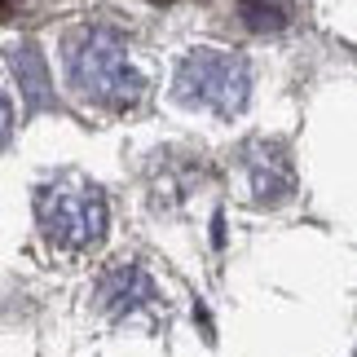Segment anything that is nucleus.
<instances>
[{
  "mask_svg": "<svg viewBox=\"0 0 357 357\" xmlns=\"http://www.w3.org/2000/svg\"><path fill=\"white\" fill-rule=\"evenodd\" d=\"M238 18L247 22V31H282L287 26L278 0H238Z\"/></svg>",
  "mask_w": 357,
  "mask_h": 357,
  "instance_id": "0eeeda50",
  "label": "nucleus"
},
{
  "mask_svg": "<svg viewBox=\"0 0 357 357\" xmlns=\"http://www.w3.org/2000/svg\"><path fill=\"white\" fill-rule=\"evenodd\" d=\"M172 89L185 106H203V111H212L221 119H234L247 106V98H252V71H247V62L234 58V53L195 49L176 66Z\"/></svg>",
  "mask_w": 357,
  "mask_h": 357,
  "instance_id": "7ed1b4c3",
  "label": "nucleus"
},
{
  "mask_svg": "<svg viewBox=\"0 0 357 357\" xmlns=\"http://www.w3.org/2000/svg\"><path fill=\"white\" fill-rule=\"evenodd\" d=\"M150 5H172V0H150Z\"/></svg>",
  "mask_w": 357,
  "mask_h": 357,
  "instance_id": "1a4fd4ad",
  "label": "nucleus"
},
{
  "mask_svg": "<svg viewBox=\"0 0 357 357\" xmlns=\"http://www.w3.org/2000/svg\"><path fill=\"white\" fill-rule=\"evenodd\" d=\"M36 221L58 252H89L106 238V199L84 176H58L36 190Z\"/></svg>",
  "mask_w": 357,
  "mask_h": 357,
  "instance_id": "f257e3e1",
  "label": "nucleus"
},
{
  "mask_svg": "<svg viewBox=\"0 0 357 357\" xmlns=\"http://www.w3.org/2000/svg\"><path fill=\"white\" fill-rule=\"evenodd\" d=\"M71 79L84 98L123 111V106H137L146 93V79L132 71L128 49H123V36L111 26H93L84 31V40L71 49Z\"/></svg>",
  "mask_w": 357,
  "mask_h": 357,
  "instance_id": "f03ea898",
  "label": "nucleus"
},
{
  "mask_svg": "<svg viewBox=\"0 0 357 357\" xmlns=\"http://www.w3.org/2000/svg\"><path fill=\"white\" fill-rule=\"evenodd\" d=\"M13 5H18V0H5V18H9V13H13Z\"/></svg>",
  "mask_w": 357,
  "mask_h": 357,
  "instance_id": "6e6552de",
  "label": "nucleus"
},
{
  "mask_svg": "<svg viewBox=\"0 0 357 357\" xmlns=\"http://www.w3.org/2000/svg\"><path fill=\"white\" fill-rule=\"evenodd\" d=\"M13 75H18V89H22V106L26 115L45 111V106H53V89H49V71H45V58L36 53V45H18L13 49Z\"/></svg>",
  "mask_w": 357,
  "mask_h": 357,
  "instance_id": "423d86ee",
  "label": "nucleus"
},
{
  "mask_svg": "<svg viewBox=\"0 0 357 357\" xmlns=\"http://www.w3.org/2000/svg\"><path fill=\"white\" fill-rule=\"evenodd\" d=\"M98 305L106 318H128V313L155 305V282L146 278L142 265L123 260V265H111L98 282Z\"/></svg>",
  "mask_w": 357,
  "mask_h": 357,
  "instance_id": "20e7f679",
  "label": "nucleus"
},
{
  "mask_svg": "<svg viewBox=\"0 0 357 357\" xmlns=\"http://www.w3.org/2000/svg\"><path fill=\"white\" fill-rule=\"evenodd\" d=\"M247 172H252V190L260 203H282L291 199L296 190V172L291 163L282 159V146H252V159H247Z\"/></svg>",
  "mask_w": 357,
  "mask_h": 357,
  "instance_id": "39448f33",
  "label": "nucleus"
}]
</instances>
